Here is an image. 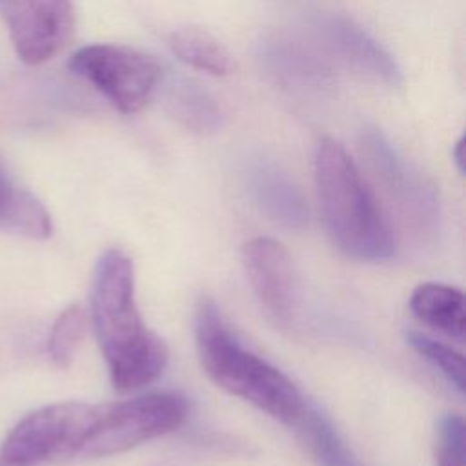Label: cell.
<instances>
[{
  "mask_svg": "<svg viewBox=\"0 0 466 466\" xmlns=\"http://www.w3.org/2000/svg\"><path fill=\"white\" fill-rule=\"evenodd\" d=\"M89 319L116 391L127 393L147 386L164 371L167 346L140 317L133 262L120 249L104 251L96 262Z\"/></svg>",
  "mask_w": 466,
  "mask_h": 466,
  "instance_id": "obj_1",
  "label": "cell"
},
{
  "mask_svg": "<svg viewBox=\"0 0 466 466\" xmlns=\"http://www.w3.org/2000/svg\"><path fill=\"white\" fill-rule=\"evenodd\" d=\"M313 180L320 218L331 242L357 260H386L395 238L373 191L348 151L324 138L315 149Z\"/></svg>",
  "mask_w": 466,
  "mask_h": 466,
  "instance_id": "obj_2",
  "label": "cell"
},
{
  "mask_svg": "<svg viewBox=\"0 0 466 466\" xmlns=\"http://www.w3.org/2000/svg\"><path fill=\"white\" fill-rule=\"evenodd\" d=\"M195 340L200 364L218 388L282 424L297 422L306 406L299 388L279 368L244 348L208 297L195 308Z\"/></svg>",
  "mask_w": 466,
  "mask_h": 466,
  "instance_id": "obj_3",
  "label": "cell"
},
{
  "mask_svg": "<svg viewBox=\"0 0 466 466\" xmlns=\"http://www.w3.org/2000/svg\"><path fill=\"white\" fill-rule=\"evenodd\" d=\"M98 413L100 404L82 400L42 406L20 419L7 433L2 442L0 459L15 466L78 459Z\"/></svg>",
  "mask_w": 466,
  "mask_h": 466,
  "instance_id": "obj_4",
  "label": "cell"
},
{
  "mask_svg": "<svg viewBox=\"0 0 466 466\" xmlns=\"http://www.w3.org/2000/svg\"><path fill=\"white\" fill-rule=\"evenodd\" d=\"M187 417V402L173 391H153L115 404H100L78 459H100L127 451L177 430Z\"/></svg>",
  "mask_w": 466,
  "mask_h": 466,
  "instance_id": "obj_5",
  "label": "cell"
},
{
  "mask_svg": "<svg viewBox=\"0 0 466 466\" xmlns=\"http://www.w3.org/2000/svg\"><path fill=\"white\" fill-rule=\"evenodd\" d=\"M67 67L126 115L147 106L162 73L151 55L122 44L84 46L71 55Z\"/></svg>",
  "mask_w": 466,
  "mask_h": 466,
  "instance_id": "obj_6",
  "label": "cell"
},
{
  "mask_svg": "<svg viewBox=\"0 0 466 466\" xmlns=\"http://www.w3.org/2000/svg\"><path fill=\"white\" fill-rule=\"evenodd\" d=\"M0 18L16 56L29 66L56 56L75 29L71 0H0Z\"/></svg>",
  "mask_w": 466,
  "mask_h": 466,
  "instance_id": "obj_7",
  "label": "cell"
},
{
  "mask_svg": "<svg viewBox=\"0 0 466 466\" xmlns=\"http://www.w3.org/2000/svg\"><path fill=\"white\" fill-rule=\"evenodd\" d=\"M362 151L379 184L393 206L399 208L402 218L411 222L415 229L433 228L439 215L435 187L413 169L377 129L364 133Z\"/></svg>",
  "mask_w": 466,
  "mask_h": 466,
  "instance_id": "obj_8",
  "label": "cell"
},
{
  "mask_svg": "<svg viewBox=\"0 0 466 466\" xmlns=\"http://www.w3.org/2000/svg\"><path fill=\"white\" fill-rule=\"evenodd\" d=\"M248 280L262 306L288 319L295 304V273L288 249L271 237H255L242 246Z\"/></svg>",
  "mask_w": 466,
  "mask_h": 466,
  "instance_id": "obj_9",
  "label": "cell"
},
{
  "mask_svg": "<svg viewBox=\"0 0 466 466\" xmlns=\"http://www.w3.org/2000/svg\"><path fill=\"white\" fill-rule=\"evenodd\" d=\"M319 33L328 47L359 73L388 86L400 84V71L393 56L355 22L329 16L319 24Z\"/></svg>",
  "mask_w": 466,
  "mask_h": 466,
  "instance_id": "obj_10",
  "label": "cell"
},
{
  "mask_svg": "<svg viewBox=\"0 0 466 466\" xmlns=\"http://www.w3.org/2000/svg\"><path fill=\"white\" fill-rule=\"evenodd\" d=\"M249 191L258 208L286 228L302 226L308 209L293 180L273 164H255L248 175Z\"/></svg>",
  "mask_w": 466,
  "mask_h": 466,
  "instance_id": "obj_11",
  "label": "cell"
},
{
  "mask_svg": "<svg viewBox=\"0 0 466 466\" xmlns=\"http://www.w3.org/2000/svg\"><path fill=\"white\" fill-rule=\"evenodd\" d=\"M410 309L424 326L455 340L464 339V295L461 289L441 282H422L410 295Z\"/></svg>",
  "mask_w": 466,
  "mask_h": 466,
  "instance_id": "obj_12",
  "label": "cell"
},
{
  "mask_svg": "<svg viewBox=\"0 0 466 466\" xmlns=\"http://www.w3.org/2000/svg\"><path fill=\"white\" fill-rule=\"evenodd\" d=\"M0 229L29 238L51 235V217L46 206L27 189L16 186L0 167Z\"/></svg>",
  "mask_w": 466,
  "mask_h": 466,
  "instance_id": "obj_13",
  "label": "cell"
},
{
  "mask_svg": "<svg viewBox=\"0 0 466 466\" xmlns=\"http://www.w3.org/2000/svg\"><path fill=\"white\" fill-rule=\"evenodd\" d=\"M173 118L193 133H213L222 124V109L217 100L191 80L175 82L166 98Z\"/></svg>",
  "mask_w": 466,
  "mask_h": 466,
  "instance_id": "obj_14",
  "label": "cell"
},
{
  "mask_svg": "<svg viewBox=\"0 0 466 466\" xmlns=\"http://www.w3.org/2000/svg\"><path fill=\"white\" fill-rule=\"evenodd\" d=\"M169 47L180 62L193 69L215 76H226L233 71V58L228 49L204 29L184 27L173 31L169 36Z\"/></svg>",
  "mask_w": 466,
  "mask_h": 466,
  "instance_id": "obj_15",
  "label": "cell"
},
{
  "mask_svg": "<svg viewBox=\"0 0 466 466\" xmlns=\"http://www.w3.org/2000/svg\"><path fill=\"white\" fill-rule=\"evenodd\" d=\"M319 466H359L331 422L306 404L293 424Z\"/></svg>",
  "mask_w": 466,
  "mask_h": 466,
  "instance_id": "obj_16",
  "label": "cell"
},
{
  "mask_svg": "<svg viewBox=\"0 0 466 466\" xmlns=\"http://www.w3.org/2000/svg\"><path fill=\"white\" fill-rule=\"evenodd\" d=\"M264 62L286 84L313 87L324 86L329 78L328 67L293 42H271L264 51Z\"/></svg>",
  "mask_w": 466,
  "mask_h": 466,
  "instance_id": "obj_17",
  "label": "cell"
},
{
  "mask_svg": "<svg viewBox=\"0 0 466 466\" xmlns=\"http://www.w3.org/2000/svg\"><path fill=\"white\" fill-rule=\"evenodd\" d=\"M87 324L89 319L78 304L67 306L55 319L47 339V353L58 368L71 366L87 331Z\"/></svg>",
  "mask_w": 466,
  "mask_h": 466,
  "instance_id": "obj_18",
  "label": "cell"
},
{
  "mask_svg": "<svg viewBox=\"0 0 466 466\" xmlns=\"http://www.w3.org/2000/svg\"><path fill=\"white\" fill-rule=\"evenodd\" d=\"M408 344L459 391L464 393V359L455 348L420 331L406 333Z\"/></svg>",
  "mask_w": 466,
  "mask_h": 466,
  "instance_id": "obj_19",
  "label": "cell"
},
{
  "mask_svg": "<svg viewBox=\"0 0 466 466\" xmlns=\"http://www.w3.org/2000/svg\"><path fill=\"white\" fill-rule=\"evenodd\" d=\"M464 420L457 413H444L435 430L437 466H464Z\"/></svg>",
  "mask_w": 466,
  "mask_h": 466,
  "instance_id": "obj_20",
  "label": "cell"
},
{
  "mask_svg": "<svg viewBox=\"0 0 466 466\" xmlns=\"http://www.w3.org/2000/svg\"><path fill=\"white\" fill-rule=\"evenodd\" d=\"M453 158H455V164H457V169L461 173H464V138L461 137L453 147Z\"/></svg>",
  "mask_w": 466,
  "mask_h": 466,
  "instance_id": "obj_21",
  "label": "cell"
},
{
  "mask_svg": "<svg viewBox=\"0 0 466 466\" xmlns=\"http://www.w3.org/2000/svg\"><path fill=\"white\" fill-rule=\"evenodd\" d=\"M0 466H15V464H9V462H5V461L0 459Z\"/></svg>",
  "mask_w": 466,
  "mask_h": 466,
  "instance_id": "obj_22",
  "label": "cell"
}]
</instances>
